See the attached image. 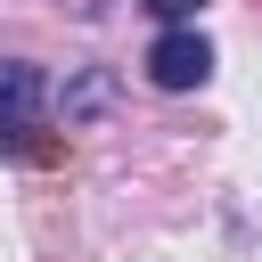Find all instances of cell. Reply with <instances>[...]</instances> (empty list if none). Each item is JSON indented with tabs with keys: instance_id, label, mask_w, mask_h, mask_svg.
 <instances>
[{
	"instance_id": "6da1fadb",
	"label": "cell",
	"mask_w": 262,
	"mask_h": 262,
	"mask_svg": "<svg viewBox=\"0 0 262 262\" xmlns=\"http://www.w3.org/2000/svg\"><path fill=\"white\" fill-rule=\"evenodd\" d=\"M41 106H49V74L25 57H0V156H33L41 139Z\"/></svg>"
},
{
	"instance_id": "7a4b0ae2",
	"label": "cell",
	"mask_w": 262,
	"mask_h": 262,
	"mask_svg": "<svg viewBox=\"0 0 262 262\" xmlns=\"http://www.w3.org/2000/svg\"><path fill=\"white\" fill-rule=\"evenodd\" d=\"M147 82L156 90H205L213 82V41L180 16V25H164L156 41H147Z\"/></svg>"
},
{
	"instance_id": "3957f363",
	"label": "cell",
	"mask_w": 262,
	"mask_h": 262,
	"mask_svg": "<svg viewBox=\"0 0 262 262\" xmlns=\"http://www.w3.org/2000/svg\"><path fill=\"white\" fill-rule=\"evenodd\" d=\"M147 8H156V16H164V25H180V16H196V8H205V0H147Z\"/></svg>"
}]
</instances>
